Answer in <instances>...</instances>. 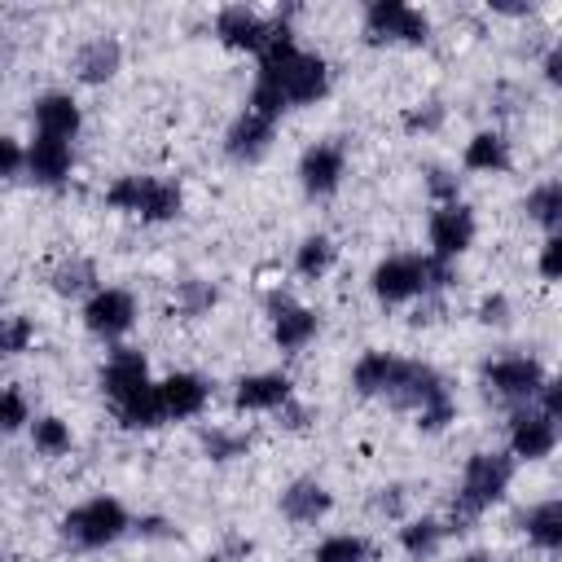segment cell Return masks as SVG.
<instances>
[{"label": "cell", "mask_w": 562, "mask_h": 562, "mask_svg": "<svg viewBox=\"0 0 562 562\" xmlns=\"http://www.w3.org/2000/svg\"><path fill=\"white\" fill-rule=\"evenodd\" d=\"M114 417H119L123 430H158V426L167 422V413H162V404H158V382H154L149 391L132 395L127 404H119Z\"/></svg>", "instance_id": "cell-32"}, {"label": "cell", "mask_w": 562, "mask_h": 562, "mask_svg": "<svg viewBox=\"0 0 562 562\" xmlns=\"http://www.w3.org/2000/svg\"><path fill=\"white\" fill-rule=\"evenodd\" d=\"M75 171V145L57 136H31L26 140V180L40 189H61Z\"/></svg>", "instance_id": "cell-20"}, {"label": "cell", "mask_w": 562, "mask_h": 562, "mask_svg": "<svg viewBox=\"0 0 562 562\" xmlns=\"http://www.w3.org/2000/svg\"><path fill=\"white\" fill-rule=\"evenodd\" d=\"M31 422H35V413H31L26 395H22V386L9 382L4 395H0V430L4 435H18V430H31Z\"/></svg>", "instance_id": "cell-37"}, {"label": "cell", "mask_w": 562, "mask_h": 562, "mask_svg": "<svg viewBox=\"0 0 562 562\" xmlns=\"http://www.w3.org/2000/svg\"><path fill=\"white\" fill-rule=\"evenodd\" d=\"M540 408H544V413H549V417L562 426V373L544 382V391H540Z\"/></svg>", "instance_id": "cell-46"}, {"label": "cell", "mask_w": 562, "mask_h": 562, "mask_svg": "<svg viewBox=\"0 0 562 562\" xmlns=\"http://www.w3.org/2000/svg\"><path fill=\"white\" fill-rule=\"evenodd\" d=\"M184 211V189L180 180H167V176H149V189H145V202H140V224H171L180 220Z\"/></svg>", "instance_id": "cell-26"}, {"label": "cell", "mask_w": 562, "mask_h": 562, "mask_svg": "<svg viewBox=\"0 0 562 562\" xmlns=\"http://www.w3.org/2000/svg\"><path fill=\"white\" fill-rule=\"evenodd\" d=\"M277 509H281V518H285L290 527H316L321 518H329V509H334V492H329L321 479L299 474V479H290V483L281 487Z\"/></svg>", "instance_id": "cell-17"}, {"label": "cell", "mask_w": 562, "mask_h": 562, "mask_svg": "<svg viewBox=\"0 0 562 562\" xmlns=\"http://www.w3.org/2000/svg\"><path fill=\"white\" fill-rule=\"evenodd\" d=\"M31 448H35V457H44V461L66 457V452L75 448V430H70V422L57 417V413H40V417L31 422Z\"/></svg>", "instance_id": "cell-30"}, {"label": "cell", "mask_w": 562, "mask_h": 562, "mask_svg": "<svg viewBox=\"0 0 562 562\" xmlns=\"http://www.w3.org/2000/svg\"><path fill=\"white\" fill-rule=\"evenodd\" d=\"M198 562H228L224 553H206V558H198Z\"/></svg>", "instance_id": "cell-49"}, {"label": "cell", "mask_w": 562, "mask_h": 562, "mask_svg": "<svg viewBox=\"0 0 562 562\" xmlns=\"http://www.w3.org/2000/svg\"><path fill=\"white\" fill-rule=\"evenodd\" d=\"M487 9L501 13V18H527V13H536L531 0H487Z\"/></svg>", "instance_id": "cell-48"}, {"label": "cell", "mask_w": 562, "mask_h": 562, "mask_svg": "<svg viewBox=\"0 0 562 562\" xmlns=\"http://www.w3.org/2000/svg\"><path fill=\"white\" fill-rule=\"evenodd\" d=\"M514 470L518 461L509 457V448H479L465 457L461 465V479H457V496H452V509H448V536L452 531H470L492 505L505 501L509 483H514Z\"/></svg>", "instance_id": "cell-3"}, {"label": "cell", "mask_w": 562, "mask_h": 562, "mask_svg": "<svg viewBox=\"0 0 562 562\" xmlns=\"http://www.w3.org/2000/svg\"><path fill=\"white\" fill-rule=\"evenodd\" d=\"M215 303H220V290H215L206 277H184V281H176L171 312H176L180 321H198V316H206Z\"/></svg>", "instance_id": "cell-31"}, {"label": "cell", "mask_w": 562, "mask_h": 562, "mask_svg": "<svg viewBox=\"0 0 562 562\" xmlns=\"http://www.w3.org/2000/svg\"><path fill=\"white\" fill-rule=\"evenodd\" d=\"M536 272L544 281H562V233H549L540 255H536Z\"/></svg>", "instance_id": "cell-43"}, {"label": "cell", "mask_w": 562, "mask_h": 562, "mask_svg": "<svg viewBox=\"0 0 562 562\" xmlns=\"http://www.w3.org/2000/svg\"><path fill=\"white\" fill-rule=\"evenodd\" d=\"M312 562H373V544L356 531H334L312 549Z\"/></svg>", "instance_id": "cell-34"}, {"label": "cell", "mask_w": 562, "mask_h": 562, "mask_svg": "<svg viewBox=\"0 0 562 562\" xmlns=\"http://www.w3.org/2000/svg\"><path fill=\"white\" fill-rule=\"evenodd\" d=\"M31 127H35V136H57V140H70L75 145V136L83 127V110H79L75 92H66V88L40 92L31 101Z\"/></svg>", "instance_id": "cell-18"}, {"label": "cell", "mask_w": 562, "mask_h": 562, "mask_svg": "<svg viewBox=\"0 0 562 562\" xmlns=\"http://www.w3.org/2000/svg\"><path fill=\"white\" fill-rule=\"evenodd\" d=\"M325 92H329V61L321 53L303 48L294 35H285L259 57V70H255L246 105L281 123L285 110L316 105Z\"/></svg>", "instance_id": "cell-1"}, {"label": "cell", "mask_w": 562, "mask_h": 562, "mask_svg": "<svg viewBox=\"0 0 562 562\" xmlns=\"http://www.w3.org/2000/svg\"><path fill=\"white\" fill-rule=\"evenodd\" d=\"M97 386H101V395L110 400V408H119V404H127L132 395L149 391L154 378H149L145 351H140V347H110V356H105L101 369H97Z\"/></svg>", "instance_id": "cell-13"}, {"label": "cell", "mask_w": 562, "mask_h": 562, "mask_svg": "<svg viewBox=\"0 0 562 562\" xmlns=\"http://www.w3.org/2000/svg\"><path fill=\"white\" fill-rule=\"evenodd\" d=\"M338 259V246L329 233H307L299 246H294V277L303 281H321Z\"/></svg>", "instance_id": "cell-28"}, {"label": "cell", "mask_w": 562, "mask_h": 562, "mask_svg": "<svg viewBox=\"0 0 562 562\" xmlns=\"http://www.w3.org/2000/svg\"><path fill=\"white\" fill-rule=\"evenodd\" d=\"M263 303H268V325H272V342H277V351L299 356V351L321 334V316H316L307 303H299L294 294L272 290Z\"/></svg>", "instance_id": "cell-12"}, {"label": "cell", "mask_w": 562, "mask_h": 562, "mask_svg": "<svg viewBox=\"0 0 562 562\" xmlns=\"http://www.w3.org/2000/svg\"><path fill=\"white\" fill-rule=\"evenodd\" d=\"M373 509H378V514H386V518H400V509H404V487H400V483H391V487H378V496H373Z\"/></svg>", "instance_id": "cell-45"}, {"label": "cell", "mask_w": 562, "mask_h": 562, "mask_svg": "<svg viewBox=\"0 0 562 562\" xmlns=\"http://www.w3.org/2000/svg\"><path fill=\"white\" fill-rule=\"evenodd\" d=\"M479 237V220L465 202H448V206H430V220H426V241H430V255L435 259H461Z\"/></svg>", "instance_id": "cell-15"}, {"label": "cell", "mask_w": 562, "mask_h": 562, "mask_svg": "<svg viewBox=\"0 0 562 562\" xmlns=\"http://www.w3.org/2000/svg\"><path fill=\"white\" fill-rule=\"evenodd\" d=\"M31 342H35V325H31V316L9 312V316L0 321V356L13 360V356H22V351H31Z\"/></svg>", "instance_id": "cell-36"}, {"label": "cell", "mask_w": 562, "mask_h": 562, "mask_svg": "<svg viewBox=\"0 0 562 562\" xmlns=\"http://www.w3.org/2000/svg\"><path fill=\"white\" fill-rule=\"evenodd\" d=\"M299 189L312 198V202H325L342 189V176H347V145L342 140H312L303 154H299Z\"/></svg>", "instance_id": "cell-10"}, {"label": "cell", "mask_w": 562, "mask_h": 562, "mask_svg": "<svg viewBox=\"0 0 562 562\" xmlns=\"http://www.w3.org/2000/svg\"><path fill=\"white\" fill-rule=\"evenodd\" d=\"M0 176L13 184L26 176V145L18 136H0Z\"/></svg>", "instance_id": "cell-41"}, {"label": "cell", "mask_w": 562, "mask_h": 562, "mask_svg": "<svg viewBox=\"0 0 562 562\" xmlns=\"http://www.w3.org/2000/svg\"><path fill=\"white\" fill-rule=\"evenodd\" d=\"M145 189H149V176L140 171H127V176H114L105 184V206L110 211H123V215H140V202H145Z\"/></svg>", "instance_id": "cell-35"}, {"label": "cell", "mask_w": 562, "mask_h": 562, "mask_svg": "<svg viewBox=\"0 0 562 562\" xmlns=\"http://www.w3.org/2000/svg\"><path fill=\"white\" fill-rule=\"evenodd\" d=\"M540 70H544V83H549V88H562V40H558V44L544 53Z\"/></svg>", "instance_id": "cell-47"}, {"label": "cell", "mask_w": 562, "mask_h": 562, "mask_svg": "<svg viewBox=\"0 0 562 562\" xmlns=\"http://www.w3.org/2000/svg\"><path fill=\"white\" fill-rule=\"evenodd\" d=\"M452 285V263L435 259V255H417V250H400L373 263L369 272V290L382 307H404V303H426L435 294H443Z\"/></svg>", "instance_id": "cell-4"}, {"label": "cell", "mask_w": 562, "mask_h": 562, "mask_svg": "<svg viewBox=\"0 0 562 562\" xmlns=\"http://www.w3.org/2000/svg\"><path fill=\"white\" fill-rule=\"evenodd\" d=\"M136 316H140V303H136V294L123 290V285H101V290H97L92 299H83V307H79L83 329H88L92 338H101V342L127 338L132 325H136Z\"/></svg>", "instance_id": "cell-9"}, {"label": "cell", "mask_w": 562, "mask_h": 562, "mask_svg": "<svg viewBox=\"0 0 562 562\" xmlns=\"http://www.w3.org/2000/svg\"><path fill=\"white\" fill-rule=\"evenodd\" d=\"M360 35L369 48H395V44L422 48L430 40V18L404 0H373V4H364Z\"/></svg>", "instance_id": "cell-7"}, {"label": "cell", "mask_w": 562, "mask_h": 562, "mask_svg": "<svg viewBox=\"0 0 562 562\" xmlns=\"http://www.w3.org/2000/svg\"><path fill=\"white\" fill-rule=\"evenodd\" d=\"M132 531H136L140 540H162V536H171V518H162V514H140V518L132 522Z\"/></svg>", "instance_id": "cell-44"}, {"label": "cell", "mask_w": 562, "mask_h": 562, "mask_svg": "<svg viewBox=\"0 0 562 562\" xmlns=\"http://www.w3.org/2000/svg\"><path fill=\"white\" fill-rule=\"evenodd\" d=\"M158 404L167 413V422H189L202 417L211 404V382L193 369H176L167 378H158Z\"/></svg>", "instance_id": "cell-19"}, {"label": "cell", "mask_w": 562, "mask_h": 562, "mask_svg": "<svg viewBox=\"0 0 562 562\" xmlns=\"http://www.w3.org/2000/svg\"><path fill=\"white\" fill-rule=\"evenodd\" d=\"M518 527H522L527 544H536L540 553H562V496H544V501L527 505L518 514Z\"/></svg>", "instance_id": "cell-22"}, {"label": "cell", "mask_w": 562, "mask_h": 562, "mask_svg": "<svg viewBox=\"0 0 562 562\" xmlns=\"http://www.w3.org/2000/svg\"><path fill=\"white\" fill-rule=\"evenodd\" d=\"M211 31H215V40H220L224 48L250 53V57H263L277 40L294 35L290 22H285V13H263V9H255V4H224V9L215 13Z\"/></svg>", "instance_id": "cell-6"}, {"label": "cell", "mask_w": 562, "mask_h": 562, "mask_svg": "<svg viewBox=\"0 0 562 562\" xmlns=\"http://www.w3.org/2000/svg\"><path fill=\"white\" fill-rule=\"evenodd\" d=\"M312 422H316V408H312V404H303V400H290V404H281V408H277V426H281V430H290V435H303Z\"/></svg>", "instance_id": "cell-42"}, {"label": "cell", "mask_w": 562, "mask_h": 562, "mask_svg": "<svg viewBox=\"0 0 562 562\" xmlns=\"http://www.w3.org/2000/svg\"><path fill=\"white\" fill-rule=\"evenodd\" d=\"M70 70H75V79L88 83V88L110 83V79L123 70V40H119L114 31H97V35H88V40L75 48Z\"/></svg>", "instance_id": "cell-16"}, {"label": "cell", "mask_w": 562, "mask_h": 562, "mask_svg": "<svg viewBox=\"0 0 562 562\" xmlns=\"http://www.w3.org/2000/svg\"><path fill=\"white\" fill-rule=\"evenodd\" d=\"M505 439H509V457L514 461H544L562 443V426L540 404H522V408L509 413Z\"/></svg>", "instance_id": "cell-11"}, {"label": "cell", "mask_w": 562, "mask_h": 562, "mask_svg": "<svg viewBox=\"0 0 562 562\" xmlns=\"http://www.w3.org/2000/svg\"><path fill=\"white\" fill-rule=\"evenodd\" d=\"M522 215L544 228V233H562V180H540L527 189L522 198Z\"/></svg>", "instance_id": "cell-27"}, {"label": "cell", "mask_w": 562, "mask_h": 562, "mask_svg": "<svg viewBox=\"0 0 562 562\" xmlns=\"http://www.w3.org/2000/svg\"><path fill=\"white\" fill-rule=\"evenodd\" d=\"M290 400H294V382H290L285 373H272V369L246 373V378H237V386H233V408H237V413H277V408L290 404Z\"/></svg>", "instance_id": "cell-21"}, {"label": "cell", "mask_w": 562, "mask_h": 562, "mask_svg": "<svg viewBox=\"0 0 562 562\" xmlns=\"http://www.w3.org/2000/svg\"><path fill=\"white\" fill-rule=\"evenodd\" d=\"M198 448H202L206 461L228 465V461H237V457L250 452V439H246L241 430H228V426H206V430L198 435Z\"/></svg>", "instance_id": "cell-33"}, {"label": "cell", "mask_w": 562, "mask_h": 562, "mask_svg": "<svg viewBox=\"0 0 562 562\" xmlns=\"http://www.w3.org/2000/svg\"><path fill=\"white\" fill-rule=\"evenodd\" d=\"M382 400L400 413H413V426L422 435H439L452 426L457 417V400L443 382V373L426 360H408V356H395L391 364V378H386V391Z\"/></svg>", "instance_id": "cell-2"}, {"label": "cell", "mask_w": 562, "mask_h": 562, "mask_svg": "<svg viewBox=\"0 0 562 562\" xmlns=\"http://www.w3.org/2000/svg\"><path fill=\"white\" fill-rule=\"evenodd\" d=\"M479 382L492 400L509 404V408H522V404H536L540 391H544V364L536 356H496L479 369Z\"/></svg>", "instance_id": "cell-8"}, {"label": "cell", "mask_w": 562, "mask_h": 562, "mask_svg": "<svg viewBox=\"0 0 562 562\" xmlns=\"http://www.w3.org/2000/svg\"><path fill=\"white\" fill-rule=\"evenodd\" d=\"M132 514H127V505L119 501V496H88V501H79V505H70L61 518H57V536L70 544V549H83V553H92V549H105V544H114V540H123L127 531H132Z\"/></svg>", "instance_id": "cell-5"}, {"label": "cell", "mask_w": 562, "mask_h": 562, "mask_svg": "<svg viewBox=\"0 0 562 562\" xmlns=\"http://www.w3.org/2000/svg\"><path fill=\"white\" fill-rule=\"evenodd\" d=\"M443 127V105L439 101H422V105H408L404 110V132L408 136H430Z\"/></svg>", "instance_id": "cell-39"}, {"label": "cell", "mask_w": 562, "mask_h": 562, "mask_svg": "<svg viewBox=\"0 0 562 562\" xmlns=\"http://www.w3.org/2000/svg\"><path fill=\"white\" fill-rule=\"evenodd\" d=\"M461 167L474 171V176H505V171L514 167V149H509V140H505L501 132L483 127V132H474V136L465 140Z\"/></svg>", "instance_id": "cell-23"}, {"label": "cell", "mask_w": 562, "mask_h": 562, "mask_svg": "<svg viewBox=\"0 0 562 562\" xmlns=\"http://www.w3.org/2000/svg\"><path fill=\"white\" fill-rule=\"evenodd\" d=\"M391 364H395V351H364L356 364H351V391L360 400H382L386 391V378H391Z\"/></svg>", "instance_id": "cell-29"}, {"label": "cell", "mask_w": 562, "mask_h": 562, "mask_svg": "<svg viewBox=\"0 0 562 562\" xmlns=\"http://www.w3.org/2000/svg\"><path fill=\"white\" fill-rule=\"evenodd\" d=\"M48 290L57 299H92L101 290V277H97V263L88 255H66L53 263L48 272Z\"/></svg>", "instance_id": "cell-24"}, {"label": "cell", "mask_w": 562, "mask_h": 562, "mask_svg": "<svg viewBox=\"0 0 562 562\" xmlns=\"http://www.w3.org/2000/svg\"><path fill=\"white\" fill-rule=\"evenodd\" d=\"M272 140H277V119H268V114L246 105L224 127V158L237 162V167H255V162H263L272 154Z\"/></svg>", "instance_id": "cell-14"}, {"label": "cell", "mask_w": 562, "mask_h": 562, "mask_svg": "<svg viewBox=\"0 0 562 562\" xmlns=\"http://www.w3.org/2000/svg\"><path fill=\"white\" fill-rule=\"evenodd\" d=\"M395 540H400L404 558H413V562H430V558H439V549H443V540H448V522H443V518H430V514H422V518H404L400 531H395Z\"/></svg>", "instance_id": "cell-25"}, {"label": "cell", "mask_w": 562, "mask_h": 562, "mask_svg": "<svg viewBox=\"0 0 562 562\" xmlns=\"http://www.w3.org/2000/svg\"><path fill=\"white\" fill-rule=\"evenodd\" d=\"M422 184H426V193H430V202H435V206L461 202V176H457V171H448V167H426Z\"/></svg>", "instance_id": "cell-38"}, {"label": "cell", "mask_w": 562, "mask_h": 562, "mask_svg": "<svg viewBox=\"0 0 562 562\" xmlns=\"http://www.w3.org/2000/svg\"><path fill=\"white\" fill-rule=\"evenodd\" d=\"M474 321L487 325V329H505V325L514 321V303H509V294H501V290L483 294L479 307H474Z\"/></svg>", "instance_id": "cell-40"}]
</instances>
